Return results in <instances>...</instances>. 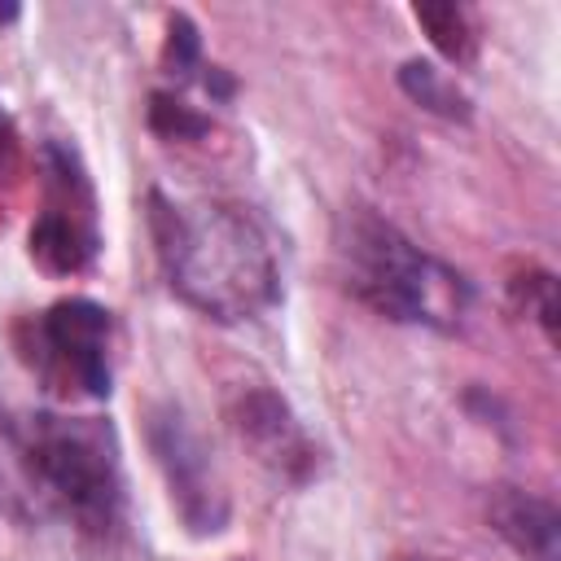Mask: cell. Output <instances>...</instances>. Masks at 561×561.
Segmentation results:
<instances>
[{
  "label": "cell",
  "mask_w": 561,
  "mask_h": 561,
  "mask_svg": "<svg viewBox=\"0 0 561 561\" xmlns=\"http://www.w3.org/2000/svg\"><path fill=\"white\" fill-rule=\"evenodd\" d=\"M149 228L171 289L202 316L237 324L263 316L280 298L272 245L245 210L206 197L184 202L153 188Z\"/></svg>",
  "instance_id": "cell-1"
},
{
  "label": "cell",
  "mask_w": 561,
  "mask_h": 561,
  "mask_svg": "<svg viewBox=\"0 0 561 561\" xmlns=\"http://www.w3.org/2000/svg\"><path fill=\"white\" fill-rule=\"evenodd\" d=\"M333 254L342 285L386 320L451 329L465 316L469 285L368 206H351L337 219Z\"/></svg>",
  "instance_id": "cell-2"
},
{
  "label": "cell",
  "mask_w": 561,
  "mask_h": 561,
  "mask_svg": "<svg viewBox=\"0 0 561 561\" xmlns=\"http://www.w3.org/2000/svg\"><path fill=\"white\" fill-rule=\"evenodd\" d=\"M31 486L88 539H114L123 526L118 438L96 416L35 412L13 425Z\"/></svg>",
  "instance_id": "cell-3"
},
{
  "label": "cell",
  "mask_w": 561,
  "mask_h": 561,
  "mask_svg": "<svg viewBox=\"0 0 561 561\" xmlns=\"http://www.w3.org/2000/svg\"><path fill=\"white\" fill-rule=\"evenodd\" d=\"M18 351L57 394H110V311L92 298H61L18 324Z\"/></svg>",
  "instance_id": "cell-4"
},
{
  "label": "cell",
  "mask_w": 561,
  "mask_h": 561,
  "mask_svg": "<svg viewBox=\"0 0 561 561\" xmlns=\"http://www.w3.org/2000/svg\"><path fill=\"white\" fill-rule=\"evenodd\" d=\"M44 215L31 224V259L48 276H75L96 259V210L79 158L44 145Z\"/></svg>",
  "instance_id": "cell-5"
},
{
  "label": "cell",
  "mask_w": 561,
  "mask_h": 561,
  "mask_svg": "<svg viewBox=\"0 0 561 561\" xmlns=\"http://www.w3.org/2000/svg\"><path fill=\"white\" fill-rule=\"evenodd\" d=\"M149 443H153V456H158V465L167 473L171 500H175L180 517L188 522V530H197V535L224 530L228 491L219 482V469H215L210 451L188 430V421L180 412H158L153 425H149Z\"/></svg>",
  "instance_id": "cell-6"
},
{
  "label": "cell",
  "mask_w": 561,
  "mask_h": 561,
  "mask_svg": "<svg viewBox=\"0 0 561 561\" xmlns=\"http://www.w3.org/2000/svg\"><path fill=\"white\" fill-rule=\"evenodd\" d=\"M228 425L241 438V447L263 469H272L276 478H285V482H307L311 478L316 447H311L307 430L298 425L294 408L276 390H267V386L241 390L232 399V408H228Z\"/></svg>",
  "instance_id": "cell-7"
},
{
  "label": "cell",
  "mask_w": 561,
  "mask_h": 561,
  "mask_svg": "<svg viewBox=\"0 0 561 561\" xmlns=\"http://www.w3.org/2000/svg\"><path fill=\"white\" fill-rule=\"evenodd\" d=\"M486 517L513 552H522L530 561H557L561 517L548 500H539L522 486H495V495L486 500Z\"/></svg>",
  "instance_id": "cell-8"
},
{
  "label": "cell",
  "mask_w": 561,
  "mask_h": 561,
  "mask_svg": "<svg viewBox=\"0 0 561 561\" xmlns=\"http://www.w3.org/2000/svg\"><path fill=\"white\" fill-rule=\"evenodd\" d=\"M399 83H403V92H408L416 105H425V110H434V114H443V118H469L465 92H460L443 70H434L430 61H408V66L399 70Z\"/></svg>",
  "instance_id": "cell-9"
},
{
  "label": "cell",
  "mask_w": 561,
  "mask_h": 561,
  "mask_svg": "<svg viewBox=\"0 0 561 561\" xmlns=\"http://www.w3.org/2000/svg\"><path fill=\"white\" fill-rule=\"evenodd\" d=\"M416 22L430 31V39L443 57H451V61L473 57V31H469L465 9H456V4H416Z\"/></svg>",
  "instance_id": "cell-10"
},
{
  "label": "cell",
  "mask_w": 561,
  "mask_h": 561,
  "mask_svg": "<svg viewBox=\"0 0 561 561\" xmlns=\"http://www.w3.org/2000/svg\"><path fill=\"white\" fill-rule=\"evenodd\" d=\"M149 127L162 136V140H193V136H206V118L184 105L180 96H167V92H153L149 96Z\"/></svg>",
  "instance_id": "cell-11"
},
{
  "label": "cell",
  "mask_w": 561,
  "mask_h": 561,
  "mask_svg": "<svg viewBox=\"0 0 561 561\" xmlns=\"http://www.w3.org/2000/svg\"><path fill=\"white\" fill-rule=\"evenodd\" d=\"M513 294H517V302L543 324V333L557 342V280L548 276V272H522V276H513Z\"/></svg>",
  "instance_id": "cell-12"
},
{
  "label": "cell",
  "mask_w": 561,
  "mask_h": 561,
  "mask_svg": "<svg viewBox=\"0 0 561 561\" xmlns=\"http://www.w3.org/2000/svg\"><path fill=\"white\" fill-rule=\"evenodd\" d=\"M202 57V44H197V26L184 18V13H171L167 22V66L171 75H188Z\"/></svg>",
  "instance_id": "cell-13"
},
{
  "label": "cell",
  "mask_w": 561,
  "mask_h": 561,
  "mask_svg": "<svg viewBox=\"0 0 561 561\" xmlns=\"http://www.w3.org/2000/svg\"><path fill=\"white\" fill-rule=\"evenodd\" d=\"M412 561H443V557H412Z\"/></svg>",
  "instance_id": "cell-14"
}]
</instances>
